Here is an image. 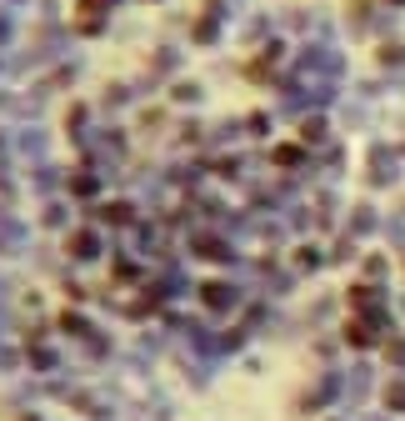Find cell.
Instances as JSON below:
<instances>
[{
	"instance_id": "6da1fadb",
	"label": "cell",
	"mask_w": 405,
	"mask_h": 421,
	"mask_svg": "<svg viewBox=\"0 0 405 421\" xmlns=\"http://www.w3.org/2000/svg\"><path fill=\"white\" fill-rule=\"evenodd\" d=\"M346 336H350L355 346H370V341H375V331H370V321H350V331H346Z\"/></svg>"
},
{
	"instance_id": "7a4b0ae2",
	"label": "cell",
	"mask_w": 405,
	"mask_h": 421,
	"mask_svg": "<svg viewBox=\"0 0 405 421\" xmlns=\"http://www.w3.org/2000/svg\"><path fill=\"white\" fill-rule=\"evenodd\" d=\"M390 406H405V386H390Z\"/></svg>"
}]
</instances>
